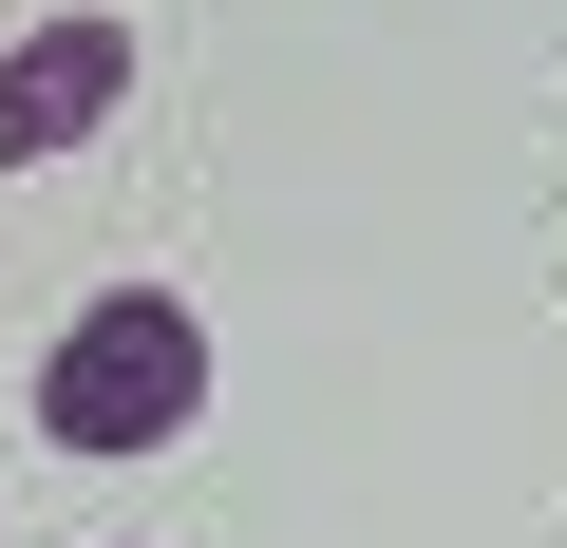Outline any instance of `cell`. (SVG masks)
I'll list each match as a JSON object with an SVG mask.
<instances>
[{
  "mask_svg": "<svg viewBox=\"0 0 567 548\" xmlns=\"http://www.w3.org/2000/svg\"><path fill=\"white\" fill-rule=\"evenodd\" d=\"M189 416H208V322L171 285H114L39 341V435L58 454H171Z\"/></svg>",
  "mask_w": 567,
  "mask_h": 548,
  "instance_id": "obj_1",
  "label": "cell"
},
{
  "mask_svg": "<svg viewBox=\"0 0 567 548\" xmlns=\"http://www.w3.org/2000/svg\"><path fill=\"white\" fill-rule=\"evenodd\" d=\"M95 114H133V20H39L0 58V170H58Z\"/></svg>",
  "mask_w": 567,
  "mask_h": 548,
  "instance_id": "obj_2",
  "label": "cell"
}]
</instances>
